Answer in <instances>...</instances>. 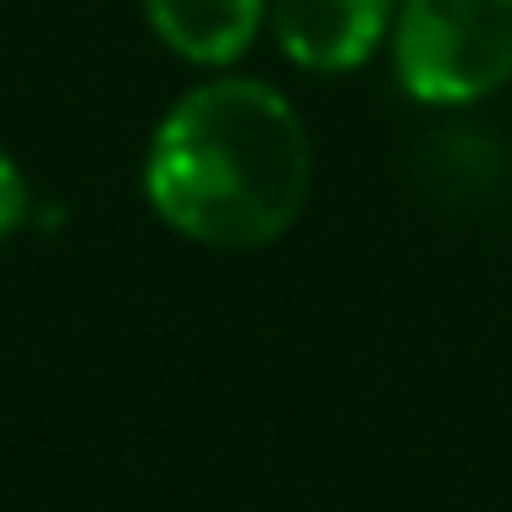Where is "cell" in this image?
Masks as SVG:
<instances>
[{
    "instance_id": "1",
    "label": "cell",
    "mask_w": 512,
    "mask_h": 512,
    "mask_svg": "<svg viewBox=\"0 0 512 512\" xmlns=\"http://www.w3.org/2000/svg\"><path fill=\"white\" fill-rule=\"evenodd\" d=\"M314 177L298 111L259 78L188 89L144 155V199L204 248H265L303 215Z\"/></svg>"
},
{
    "instance_id": "2",
    "label": "cell",
    "mask_w": 512,
    "mask_h": 512,
    "mask_svg": "<svg viewBox=\"0 0 512 512\" xmlns=\"http://www.w3.org/2000/svg\"><path fill=\"white\" fill-rule=\"evenodd\" d=\"M391 67L419 105H479L512 78V0H402Z\"/></svg>"
},
{
    "instance_id": "3",
    "label": "cell",
    "mask_w": 512,
    "mask_h": 512,
    "mask_svg": "<svg viewBox=\"0 0 512 512\" xmlns=\"http://www.w3.org/2000/svg\"><path fill=\"white\" fill-rule=\"evenodd\" d=\"M397 0H270L265 23L303 72H358L391 34Z\"/></svg>"
},
{
    "instance_id": "4",
    "label": "cell",
    "mask_w": 512,
    "mask_h": 512,
    "mask_svg": "<svg viewBox=\"0 0 512 512\" xmlns=\"http://www.w3.org/2000/svg\"><path fill=\"white\" fill-rule=\"evenodd\" d=\"M270 0H144V17L171 56L193 67H232L265 28Z\"/></svg>"
},
{
    "instance_id": "5",
    "label": "cell",
    "mask_w": 512,
    "mask_h": 512,
    "mask_svg": "<svg viewBox=\"0 0 512 512\" xmlns=\"http://www.w3.org/2000/svg\"><path fill=\"white\" fill-rule=\"evenodd\" d=\"M34 215V193H28V177L6 149H0V237H12L17 226Z\"/></svg>"
}]
</instances>
